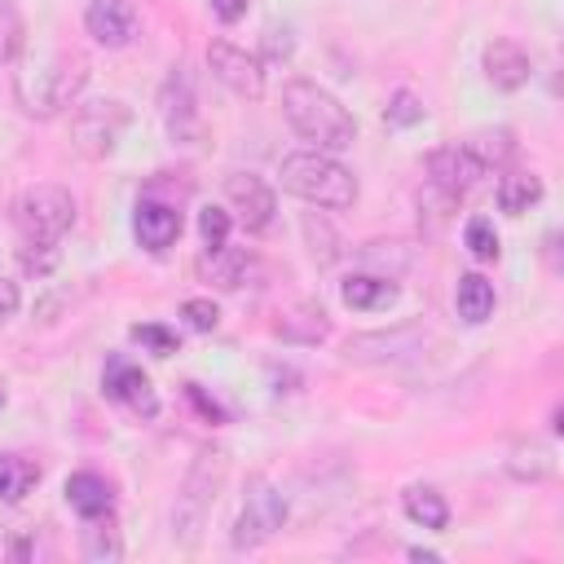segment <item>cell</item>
<instances>
[{
    "mask_svg": "<svg viewBox=\"0 0 564 564\" xmlns=\"http://www.w3.org/2000/svg\"><path fill=\"white\" fill-rule=\"evenodd\" d=\"M282 119L313 150H348L357 141V119L348 115V106L313 79H286L282 84Z\"/></svg>",
    "mask_w": 564,
    "mask_h": 564,
    "instance_id": "cell-1",
    "label": "cell"
},
{
    "mask_svg": "<svg viewBox=\"0 0 564 564\" xmlns=\"http://www.w3.org/2000/svg\"><path fill=\"white\" fill-rule=\"evenodd\" d=\"M159 119L167 128L172 141H194L198 137V97H194V79L185 66H172L163 88H159Z\"/></svg>",
    "mask_w": 564,
    "mask_h": 564,
    "instance_id": "cell-11",
    "label": "cell"
},
{
    "mask_svg": "<svg viewBox=\"0 0 564 564\" xmlns=\"http://www.w3.org/2000/svg\"><path fill=\"white\" fill-rule=\"evenodd\" d=\"M207 66L212 75L234 93V97H247V101H260L264 97V66L256 53L229 44V40H212L207 44Z\"/></svg>",
    "mask_w": 564,
    "mask_h": 564,
    "instance_id": "cell-10",
    "label": "cell"
},
{
    "mask_svg": "<svg viewBox=\"0 0 564 564\" xmlns=\"http://www.w3.org/2000/svg\"><path fill=\"white\" fill-rule=\"evenodd\" d=\"M181 317H185L194 330H216V326H220V308H216L212 300H203V295L185 300V304H181Z\"/></svg>",
    "mask_w": 564,
    "mask_h": 564,
    "instance_id": "cell-35",
    "label": "cell"
},
{
    "mask_svg": "<svg viewBox=\"0 0 564 564\" xmlns=\"http://www.w3.org/2000/svg\"><path fill=\"white\" fill-rule=\"evenodd\" d=\"M84 555L93 560V564H115V560H123V542H119V529H115V520L106 516H93L88 520V529H84Z\"/></svg>",
    "mask_w": 564,
    "mask_h": 564,
    "instance_id": "cell-26",
    "label": "cell"
},
{
    "mask_svg": "<svg viewBox=\"0 0 564 564\" xmlns=\"http://www.w3.org/2000/svg\"><path fill=\"white\" fill-rule=\"evenodd\" d=\"M427 348V330L419 322H397L392 330H366L352 335L344 348V361L352 366H388V361H405L414 352Z\"/></svg>",
    "mask_w": 564,
    "mask_h": 564,
    "instance_id": "cell-9",
    "label": "cell"
},
{
    "mask_svg": "<svg viewBox=\"0 0 564 564\" xmlns=\"http://www.w3.org/2000/svg\"><path fill=\"white\" fill-rule=\"evenodd\" d=\"M463 242H467V251L480 260V264H489V260H498V234H494V220L489 216H471L467 220V229H463Z\"/></svg>",
    "mask_w": 564,
    "mask_h": 564,
    "instance_id": "cell-30",
    "label": "cell"
},
{
    "mask_svg": "<svg viewBox=\"0 0 564 564\" xmlns=\"http://www.w3.org/2000/svg\"><path fill=\"white\" fill-rule=\"evenodd\" d=\"M18 304H22V291H18V282L13 278H0V326L18 313Z\"/></svg>",
    "mask_w": 564,
    "mask_h": 564,
    "instance_id": "cell-37",
    "label": "cell"
},
{
    "mask_svg": "<svg viewBox=\"0 0 564 564\" xmlns=\"http://www.w3.org/2000/svg\"><path fill=\"white\" fill-rule=\"evenodd\" d=\"M225 198H229V207L238 212V220L251 234H264L273 225L278 198H273V185L264 176H256V172H229L225 176Z\"/></svg>",
    "mask_w": 564,
    "mask_h": 564,
    "instance_id": "cell-12",
    "label": "cell"
},
{
    "mask_svg": "<svg viewBox=\"0 0 564 564\" xmlns=\"http://www.w3.org/2000/svg\"><path fill=\"white\" fill-rule=\"evenodd\" d=\"M467 145L476 150V159H480L489 172H494V167H502V163L511 159V150H516L507 128H498V132H476V137H467Z\"/></svg>",
    "mask_w": 564,
    "mask_h": 564,
    "instance_id": "cell-28",
    "label": "cell"
},
{
    "mask_svg": "<svg viewBox=\"0 0 564 564\" xmlns=\"http://www.w3.org/2000/svg\"><path fill=\"white\" fill-rule=\"evenodd\" d=\"M26 44V22L13 0H0V66H9Z\"/></svg>",
    "mask_w": 564,
    "mask_h": 564,
    "instance_id": "cell-27",
    "label": "cell"
},
{
    "mask_svg": "<svg viewBox=\"0 0 564 564\" xmlns=\"http://www.w3.org/2000/svg\"><path fill=\"white\" fill-rule=\"evenodd\" d=\"M401 507H405V516H410L414 524H423V529H445V524H449L445 498H441L436 489H427V485H410L405 498H401Z\"/></svg>",
    "mask_w": 564,
    "mask_h": 564,
    "instance_id": "cell-25",
    "label": "cell"
},
{
    "mask_svg": "<svg viewBox=\"0 0 564 564\" xmlns=\"http://www.w3.org/2000/svg\"><path fill=\"white\" fill-rule=\"evenodd\" d=\"M480 66H485V79H489L494 88H502V93L524 88V84H529V75H533L529 53H524L516 40H507V35H498V40H489V44H485Z\"/></svg>",
    "mask_w": 564,
    "mask_h": 564,
    "instance_id": "cell-17",
    "label": "cell"
},
{
    "mask_svg": "<svg viewBox=\"0 0 564 564\" xmlns=\"http://www.w3.org/2000/svg\"><path fill=\"white\" fill-rule=\"evenodd\" d=\"M31 555V538H0V560H26Z\"/></svg>",
    "mask_w": 564,
    "mask_h": 564,
    "instance_id": "cell-39",
    "label": "cell"
},
{
    "mask_svg": "<svg viewBox=\"0 0 564 564\" xmlns=\"http://www.w3.org/2000/svg\"><path fill=\"white\" fill-rule=\"evenodd\" d=\"M84 31L101 48H123L137 35V9L128 0H88L84 9Z\"/></svg>",
    "mask_w": 564,
    "mask_h": 564,
    "instance_id": "cell-16",
    "label": "cell"
},
{
    "mask_svg": "<svg viewBox=\"0 0 564 564\" xmlns=\"http://www.w3.org/2000/svg\"><path fill=\"white\" fill-rule=\"evenodd\" d=\"M410 560H423V564H436L441 555H436V551H423V546H410Z\"/></svg>",
    "mask_w": 564,
    "mask_h": 564,
    "instance_id": "cell-40",
    "label": "cell"
},
{
    "mask_svg": "<svg viewBox=\"0 0 564 564\" xmlns=\"http://www.w3.org/2000/svg\"><path fill=\"white\" fill-rule=\"evenodd\" d=\"M229 212L225 207H203L198 212V234H203V242L207 247H220V242H229Z\"/></svg>",
    "mask_w": 564,
    "mask_h": 564,
    "instance_id": "cell-34",
    "label": "cell"
},
{
    "mask_svg": "<svg viewBox=\"0 0 564 564\" xmlns=\"http://www.w3.org/2000/svg\"><path fill=\"white\" fill-rule=\"evenodd\" d=\"M304 238H308V251H313V260H317V264H335V256H339V247H335V242H339V238H335V229L326 225V216H322V212H317V216H313V212L304 216Z\"/></svg>",
    "mask_w": 564,
    "mask_h": 564,
    "instance_id": "cell-29",
    "label": "cell"
},
{
    "mask_svg": "<svg viewBox=\"0 0 564 564\" xmlns=\"http://www.w3.org/2000/svg\"><path fill=\"white\" fill-rule=\"evenodd\" d=\"M0 405H4V392H0Z\"/></svg>",
    "mask_w": 564,
    "mask_h": 564,
    "instance_id": "cell-41",
    "label": "cell"
},
{
    "mask_svg": "<svg viewBox=\"0 0 564 564\" xmlns=\"http://www.w3.org/2000/svg\"><path fill=\"white\" fill-rule=\"evenodd\" d=\"M282 524H286V498H282V489L273 480H264V476H251L247 489H242V507L234 516V529H229L234 551L264 546L269 538H278Z\"/></svg>",
    "mask_w": 564,
    "mask_h": 564,
    "instance_id": "cell-6",
    "label": "cell"
},
{
    "mask_svg": "<svg viewBox=\"0 0 564 564\" xmlns=\"http://www.w3.org/2000/svg\"><path fill=\"white\" fill-rule=\"evenodd\" d=\"M194 273H198V282H207L212 291H238V286L256 273V256L242 251V247L220 242V247H207V251L194 260Z\"/></svg>",
    "mask_w": 564,
    "mask_h": 564,
    "instance_id": "cell-15",
    "label": "cell"
},
{
    "mask_svg": "<svg viewBox=\"0 0 564 564\" xmlns=\"http://www.w3.org/2000/svg\"><path fill=\"white\" fill-rule=\"evenodd\" d=\"M84 84H88V62L79 53H48V57H31L13 75V97H18L22 115L53 119L79 101Z\"/></svg>",
    "mask_w": 564,
    "mask_h": 564,
    "instance_id": "cell-2",
    "label": "cell"
},
{
    "mask_svg": "<svg viewBox=\"0 0 564 564\" xmlns=\"http://www.w3.org/2000/svg\"><path fill=\"white\" fill-rule=\"evenodd\" d=\"M13 225L22 234V242H62V234L75 225V198L70 189L44 181L18 194L13 203Z\"/></svg>",
    "mask_w": 564,
    "mask_h": 564,
    "instance_id": "cell-5",
    "label": "cell"
},
{
    "mask_svg": "<svg viewBox=\"0 0 564 564\" xmlns=\"http://www.w3.org/2000/svg\"><path fill=\"white\" fill-rule=\"evenodd\" d=\"M507 471H511L516 480H546V476L555 471V454H551V445L538 441V436L516 441L511 454H507Z\"/></svg>",
    "mask_w": 564,
    "mask_h": 564,
    "instance_id": "cell-22",
    "label": "cell"
},
{
    "mask_svg": "<svg viewBox=\"0 0 564 564\" xmlns=\"http://www.w3.org/2000/svg\"><path fill=\"white\" fill-rule=\"evenodd\" d=\"M40 480V467L22 454H0V502H22Z\"/></svg>",
    "mask_w": 564,
    "mask_h": 564,
    "instance_id": "cell-24",
    "label": "cell"
},
{
    "mask_svg": "<svg viewBox=\"0 0 564 564\" xmlns=\"http://www.w3.org/2000/svg\"><path fill=\"white\" fill-rule=\"evenodd\" d=\"M57 260H62L57 242H22V247H18V264H22L26 273H35V278H48V273L57 269Z\"/></svg>",
    "mask_w": 564,
    "mask_h": 564,
    "instance_id": "cell-31",
    "label": "cell"
},
{
    "mask_svg": "<svg viewBox=\"0 0 564 564\" xmlns=\"http://www.w3.org/2000/svg\"><path fill=\"white\" fill-rule=\"evenodd\" d=\"M141 348H150L154 357H172L176 348H181V339H176V330H167V326H159V322H137L132 330H128Z\"/></svg>",
    "mask_w": 564,
    "mask_h": 564,
    "instance_id": "cell-32",
    "label": "cell"
},
{
    "mask_svg": "<svg viewBox=\"0 0 564 564\" xmlns=\"http://www.w3.org/2000/svg\"><path fill=\"white\" fill-rule=\"evenodd\" d=\"M225 471H229V454L220 445H203L181 480V494H176V507H172V538L181 546H194L212 520V507L225 489Z\"/></svg>",
    "mask_w": 564,
    "mask_h": 564,
    "instance_id": "cell-4",
    "label": "cell"
},
{
    "mask_svg": "<svg viewBox=\"0 0 564 564\" xmlns=\"http://www.w3.org/2000/svg\"><path fill=\"white\" fill-rule=\"evenodd\" d=\"M185 397L194 401V410H198L207 423H220V419H225V410H220V405H216V401H212V397H207L198 383H185Z\"/></svg>",
    "mask_w": 564,
    "mask_h": 564,
    "instance_id": "cell-36",
    "label": "cell"
},
{
    "mask_svg": "<svg viewBox=\"0 0 564 564\" xmlns=\"http://www.w3.org/2000/svg\"><path fill=\"white\" fill-rule=\"evenodd\" d=\"M101 392H106L110 401L128 405V410L141 414V419H154V414H159V397H154V388H150V375H145L141 366H132L128 357H119V352L106 361Z\"/></svg>",
    "mask_w": 564,
    "mask_h": 564,
    "instance_id": "cell-13",
    "label": "cell"
},
{
    "mask_svg": "<svg viewBox=\"0 0 564 564\" xmlns=\"http://www.w3.org/2000/svg\"><path fill=\"white\" fill-rule=\"evenodd\" d=\"M383 119H388L392 128H410V123H419V119H423V101H419L410 88H397V93L388 97Z\"/></svg>",
    "mask_w": 564,
    "mask_h": 564,
    "instance_id": "cell-33",
    "label": "cell"
},
{
    "mask_svg": "<svg viewBox=\"0 0 564 564\" xmlns=\"http://www.w3.org/2000/svg\"><path fill=\"white\" fill-rule=\"evenodd\" d=\"M282 176V189L313 203V207H326V212H348L357 203V176L330 154V150H295L282 159L278 167Z\"/></svg>",
    "mask_w": 564,
    "mask_h": 564,
    "instance_id": "cell-3",
    "label": "cell"
},
{
    "mask_svg": "<svg viewBox=\"0 0 564 564\" xmlns=\"http://www.w3.org/2000/svg\"><path fill=\"white\" fill-rule=\"evenodd\" d=\"M128 123H132V110L123 101H88L70 119V141L79 154L106 159L119 145V137L128 132Z\"/></svg>",
    "mask_w": 564,
    "mask_h": 564,
    "instance_id": "cell-7",
    "label": "cell"
},
{
    "mask_svg": "<svg viewBox=\"0 0 564 564\" xmlns=\"http://www.w3.org/2000/svg\"><path fill=\"white\" fill-rule=\"evenodd\" d=\"M181 229H185V220H181V207H176V203H163V198H154V194L137 198L132 234H137V242H141L145 251L163 256V251L181 238Z\"/></svg>",
    "mask_w": 564,
    "mask_h": 564,
    "instance_id": "cell-14",
    "label": "cell"
},
{
    "mask_svg": "<svg viewBox=\"0 0 564 564\" xmlns=\"http://www.w3.org/2000/svg\"><path fill=\"white\" fill-rule=\"evenodd\" d=\"M212 4V13L220 18V22H238L242 13H247V0H207Z\"/></svg>",
    "mask_w": 564,
    "mask_h": 564,
    "instance_id": "cell-38",
    "label": "cell"
},
{
    "mask_svg": "<svg viewBox=\"0 0 564 564\" xmlns=\"http://www.w3.org/2000/svg\"><path fill=\"white\" fill-rule=\"evenodd\" d=\"M533 203H542V176L538 172H507L498 181V207L507 216H524Z\"/></svg>",
    "mask_w": 564,
    "mask_h": 564,
    "instance_id": "cell-23",
    "label": "cell"
},
{
    "mask_svg": "<svg viewBox=\"0 0 564 564\" xmlns=\"http://www.w3.org/2000/svg\"><path fill=\"white\" fill-rule=\"evenodd\" d=\"M278 335H282V339H291V344H322V339L330 335V317H326V308H322V304L304 300V304H295V308H286V313H282Z\"/></svg>",
    "mask_w": 564,
    "mask_h": 564,
    "instance_id": "cell-20",
    "label": "cell"
},
{
    "mask_svg": "<svg viewBox=\"0 0 564 564\" xmlns=\"http://www.w3.org/2000/svg\"><path fill=\"white\" fill-rule=\"evenodd\" d=\"M66 502H70L75 516L93 520V516H110L115 494H110L106 476H97V471H75V476H66Z\"/></svg>",
    "mask_w": 564,
    "mask_h": 564,
    "instance_id": "cell-19",
    "label": "cell"
},
{
    "mask_svg": "<svg viewBox=\"0 0 564 564\" xmlns=\"http://www.w3.org/2000/svg\"><path fill=\"white\" fill-rule=\"evenodd\" d=\"M485 176H489V167L476 159V150H471L467 141H454V145H441V150L427 154V185H432V194H441L449 207H454L463 194H471Z\"/></svg>",
    "mask_w": 564,
    "mask_h": 564,
    "instance_id": "cell-8",
    "label": "cell"
},
{
    "mask_svg": "<svg viewBox=\"0 0 564 564\" xmlns=\"http://www.w3.org/2000/svg\"><path fill=\"white\" fill-rule=\"evenodd\" d=\"M401 295V286H397V278H383V273H348L344 282H339V300L348 304V308H357V313H379V308H388L392 300Z\"/></svg>",
    "mask_w": 564,
    "mask_h": 564,
    "instance_id": "cell-18",
    "label": "cell"
},
{
    "mask_svg": "<svg viewBox=\"0 0 564 564\" xmlns=\"http://www.w3.org/2000/svg\"><path fill=\"white\" fill-rule=\"evenodd\" d=\"M454 308L467 326H480L494 313V282L485 273H463L454 286Z\"/></svg>",
    "mask_w": 564,
    "mask_h": 564,
    "instance_id": "cell-21",
    "label": "cell"
}]
</instances>
